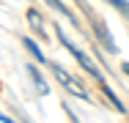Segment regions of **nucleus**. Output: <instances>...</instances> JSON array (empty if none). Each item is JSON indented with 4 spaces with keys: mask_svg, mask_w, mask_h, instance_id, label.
Wrapping results in <instances>:
<instances>
[{
    "mask_svg": "<svg viewBox=\"0 0 129 123\" xmlns=\"http://www.w3.org/2000/svg\"><path fill=\"white\" fill-rule=\"evenodd\" d=\"M102 90H104V96L110 98V104H113V107H115V109H118V112H124V104H121V101H118V98H115V93H113V90H110V88H107V85H104V82H102Z\"/></svg>",
    "mask_w": 129,
    "mask_h": 123,
    "instance_id": "nucleus-7",
    "label": "nucleus"
},
{
    "mask_svg": "<svg viewBox=\"0 0 129 123\" xmlns=\"http://www.w3.org/2000/svg\"><path fill=\"white\" fill-rule=\"evenodd\" d=\"M27 74H30V79L36 82V88H39V93H50V88H47V82H44V77L39 74L36 66H27Z\"/></svg>",
    "mask_w": 129,
    "mask_h": 123,
    "instance_id": "nucleus-4",
    "label": "nucleus"
},
{
    "mask_svg": "<svg viewBox=\"0 0 129 123\" xmlns=\"http://www.w3.org/2000/svg\"><path fill=\"white\" fill-rule=\"evenodd\" d=\"M58 38H60V44H63V47H66L69 52H72V55H74V57H77V63L82 66V69H85V71H88V74H93V77H96L99 82H104V79H102V71L96 69V63H93V60H91V57H88L85 52H80V49L74 47V44H72L69 38H66V33H60V30H58Z\"/></svg>",
    "mask_w": 129,
    "mask_h": 123,
    "instance_id": "nucleus-1",
    "label": "nucleus"
},
{
    "mask_svg": "<svg viewBox=\"0 0 129 123\" xmlns=\"http://www.w3.org/2000/svg\"><path fill=\"white\" fill-rule=\"evenodd\" d=\"M47 3H50L52 8H55V11H60V14H63V17H72V11H69V8H66V6H63V3H60V0H47Z\"/></svg>",
    "mask_w": 129,
    "mask_h": 123,
    "instance_id": "nucleus-8",
    "label": "nucleus"
},
{
    "mask_svg": "<svg viewBox=\"0 0 129 123\" xmlns=\"http://www.w3.org/2000/svg\"><path fill=\"white\" fill-rule=\"evenodd\" d=\"M50 69H52V74L58 77V82H60V85L66 88V90H72V93H74L77 98H85V101H88V90H85V88L80 85V82L74 79V77H69V74L63 71L60 66H50Z\"/></svg>",
    "mask_w": 129,
    "mask_h": 123,
    "instance_id": "nucleus-2",
    "label": "nucleus"
},
{
    "mask_svg": "<svg viewBox=\"0 0 129 123\" xmlns=\"http://www.w3.org/2000/svg\"><path fill=\"white\" fill-rule=\"evenodd\" d=\"M27 22L33 25V30H36V33H41V36H47V33H44V22H41V17H39V14H36L33 8H27Z\"/></svg>",
    "mask_w": 129,
    "mask_h": 123,
    "instance_id": "nucleus-5",
    "label": "nucleus"
},
{
    "mask_svg": "<svg viewBox=\"0 0 129 123\" xmlns=\"http://www.w3.org/2000/svg\"><path fill=\"white\" fill-rule=\"evenodd\" d=\"M107 3H113L121 14H126V17H129V3H126V0H107Z\"/></svg>",
    "mask_w": 129,
    "mask_h": 123,
    "instance_id": "nucleus-9",
    "label": "nucleus"
},
{
    "mask_svg": "<svg viewBox=\"0 0 129 123\" xmlns=\"http://www.w3.org/2000/svg\"><path fill=\"white\" fill-rule=\"evenodd\" d=\"M91 19H93V14H91ZM93 25H96V36H99V41H102L110 52H115V44H113V41H110V36H107V27H104L99 19H93Z\"/></svg>",
    "mask_w": 129,
    "mask_h": 123,
    "instance_id": "nucleus-3",
    "label": "nucleus"
},
{
    "mask_svg": "<svg viewBox=\"0 0 129 123\" xmlns=\"http://www.w3.org/2000/svg\"><path fill=\"white\" fill-rule=\"evenodd\" d=\"M124 71H126V74H129V63H124Z\"/></svg>",
    "mask_w": 129,
    "mask_h": 123,
    "instance_id": "nucleus-10",
    "label": "nucleus"
},
{
    "mask_svg": "<svg viewBox=\"0 0 129 123\" xmlns=\"http://www.w3.org/2000/svg\"><path fill=\"white\" fill-rule=\"evenodd\" d=\"M22 41H25V47H27V52H30V55H33V57H36V60H39V63H44V60H47V57H44V55H41V49H39V44H36V41H30V38H22Z\"/></svg>",
    "mask_w": 129,
    "mask_h": 123,
    "instance_id": "nucleus-6",
    "label": "nucleus"
}]
</instances>
